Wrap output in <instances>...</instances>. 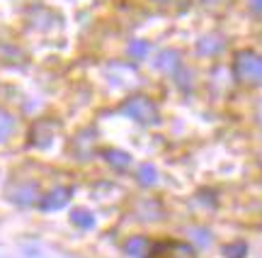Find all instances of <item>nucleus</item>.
Masks as SVG:
<instances>
[{
  "label": "nucleus",
  "instance_id": "obj_1",
  "mask_svg": "<svg viewBox=\"0 0 262 258\" xmlns=\"http://www.w3.org/2000/svg\"><path fill=\"white\" fill-rule=\"evenodd\" d=\"M260 68H262V56H257L255 51L245 49V51L235 54L233 73L238 81H243V83H260Z\"/></svg>",
  "mask_w": 262,
  "mask_h": 258
},
{
  "label": "nucleus",
  "instance_id": "obj_2",
  "mask_svg": "<svg viewBox=\"0 0 262 258\" xmlns=\"http://www.w3.org/2000/svg\"><path fill=\"white\" fill-rule=\"evenodd\" d=\"M122 112L131 120H136L141 125H156L158 122V107L153 105V100L143 95H134L129 97L122 105Z\"/></svg>",
  "mask_w": 262,
  "mask_h": 258
},
{
  "label": "nucleus",
  "instance_id": "obj_3",
  "mask_svg": "<svg viewBox=\"0 0 262 258\" xmlns=\"http://www.w3.org/2000/svg\"><path fill=\"white\" fill-rule=\"evenodd\" d=\"M146 258H199L192 244L187 241H178V239H165L153 244L146 251Z\"/></svg>",
  "mask_w": 262,
  "mask_h": 258
},
{
  "label": "nucleus",
  "instance_id": "obj_4",
  "mask_svg": "<svg viewBox=\"0 0 262 258\" xmlns=\"http://www.w3.org/2000/svg\"><path fill=\"white\" fill-rule=\"evenodd\" d=\"M37 185L34 183H17V185H12L8 190V197L15 205H22V207H27V205H34L37 202Z\"/></svg>",
  "mask_w": 262,
  "mask_h": 258
},
{
  "label": "nucleus",
  "instance_id": "obj_5",
  "mask_svg": "<svg viewBox=\"0 0 262 258\" xmlns=\"http://www.w3.org/2000/svg\"><path fill=\"white\" fill-rule=\"evenodd\" d=\"M71 200V188H54L51 192H47L41 200H39V207L44 212H56L61 207H66Z\"/></svg>",
  "mask_w": 262,
  "mask_h": 258
},
{
  "label": "nucleus",
  "instance_id": "obj_6",
  "mask_svg": "<svg viewBox=\"0 0 262 258\" xmlns=\"http://www.w3.org/2000/svg\"><path fill=\"white\" fill-rule=\"evenodd\" d=\"M196 51L204 54V56H211V54H219L224 51V39L216 37V34H209V37H202L196 42Z\"/></svg>",
  "mask_w": 262,
  "mask_h": 258
},
{
  "label": "nucleus",
  "instance_id": "obj_7",
  "mask_svg": "<svg viewBox=\"0 0 262 258\" xmlns=\"http://www.w3.org/2000/svg\"><path fill=\"white\" fill-rule=\"evenodd\" d=\"M71 222H73L78 229H93L95 227V217L90 210H85V207H75L71 212Z\"/></svg>",
  "mask_w": 262,
  "mask_h": 258
},
{
  "label": "nucleus",
  "instance_id": "obj_8",
  "mask_svg": "<svg viewBox=\"0 0 262 258\" xmlns=\"http://www.w3.org/2000/svg\"><path fill=\"white\" fill-rule=\"evenodd\" d=\"M139 183L143 185V188H153L156 183H158V168L153 166V163H143L139 168Z\"/></svg>",
  "mask_w": 262,
  "mask_h": 258
},
{
  "label": "nucleus",
  "instance_id": "obj_9",
  "mask_svg": "<svg viewBox=\"0 0 262 258\" xmlns=\"http://www.w3.org/2000/svg\"><path fill=\"white\" fill-rule=\"evenodd\" d=\"M180 54L178 51H172V49H168V51H163V54H160L158 56V61H156V68H158V71H175V68L180 66Z\"/></svg>",
  "mask_w": 262,
  "mask_h": 258
},
{
  "label": "nucleus",
  "instance_id": "obj_10",
  "mask_svg": "<svg viewBox=\"0 0 262 258\" xmlns=\"http://www.w3.org/2000/svg\"><path fill=\"white\" fill-rule=\"evenodd\" d=\"M124 251L134 258H141L146 251H148V241L143 239V236H131V239L124 244Z\"/></svg>",
  "mask_w": 262,
  "mask_h": 258
},
{
  "label": "nucleus",
  "instance_id": "obj_11",
  "mask_svg": "<svg viewBox=\"0 0 262 258\" xmlns=\"http://www.w3.org/2000/svg\"><path fill=\"white\" fill-rule=\"evenodd\" d=\"M104 161L112 163L114 168H126L131 163V156L126 151H117V149H107L104 151Z\"/></svg>",
  "mask_w": 262,
  "mask_h": 258
},
{
  "label": "nucleus",
  "instance_id": "obj_12",
  "mask_svg": "<svg viewBox=\"0 0 262 258\" xmlns=\"http://www.w3.org/2000/svg\"><path fill=\"white\" fill-rule=\"evenodd\" d=\"M12 129H15V117L10 115L8 110H0V144L8 142Z\"/></svg>",
  "mask_w": 262,
  "mask_h": 258
},
{
  "label": "nucleus",
  "instance_id": "obj_13",
  "mask_svg": "<svg viewBox=\"0 0 262 258\" xmlns=\"http://www.w3.org/2000/svg\"><path fill=\"white\" fill-rule=\"evenodd\" d=\"M129 54L134 58H143L146 54H148V44H146V42H131V44H129Z\"/></svg>",
  "mask_w": 262,
  "mask_h": 258
},
{
  "label": "nucleus",
  "instance_id": "obj_14",
  "mask_svg": "<svg viewBox=\"0 0 262 258\" xmlns=\"http://www.w3.org/2000/svg\"><path fill=\"white\" fill-rule=\"evenodd\" d=\"M226 256L228 258H243L245 256V244L235 241V244H231V246H226Z\"/></svg>",
  "mask_w": 262,
  "mask_h": 258
},
{
  "label": "nucleus",
  "instance_id": "obj_15",
  "mask_svg": "<svg viewBox=\"0 0 262 258\" xmlns=\"http://www.w3.org/2000/svg\"><path fill=\"white\" fill-rule=\"evenodd\" d=\"M192 236H194V241L202 246V249H206V246L211 244V236H209L206 229H192Z\"/></svg>",
  "mask_w": 262,
  "mask_h": 258
},
{
  "label": "nucleus",
  "instance_id": "obj_16",
  "mask_svg": "<svg viewBox=\"0 0 262 258\" xmlns=\"http://www.w3.org/2000/svg\"><path fill=\"white\" fill-rule=\"evenodd\" d=\"M248 5H250L255 15H262V0H248Z\"/></svg>",
  "mask_w": 262,
  "mask_h": 258
},
{
  "label": "nucleus",
  "instance_id": "obj_17",
  "mask_svg": "<svg viewBox=\"0 0 262 258\" xmlns=\"http://www.w3.org/2000/svg\"><path fill=\"white\" fill-rule=\"evenodd\" d=\"M260 86H262V68H260Z\"/></svg>",
  "mask_w": 262,
  "mask_h": 258
},
{
  "label": "nucleus",
  "instance_id": "obj_18",
  "mask_svg": "<svg viewBox=\"0 0 262 258\" xmlns=\"http://www.w3.org/2000/svg\"><path fill=\"white\" fill-rule=\"evenodd\" d=\"M204 3H216V0H204Z\"/></svg>",
  "mask_w": 262,
  "mask_h": 258
}]
</instances>
